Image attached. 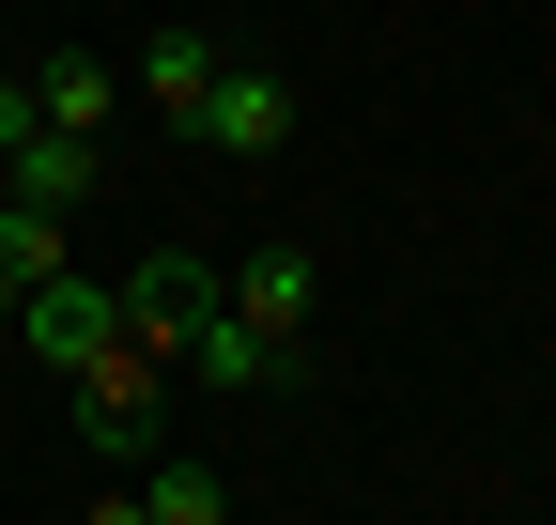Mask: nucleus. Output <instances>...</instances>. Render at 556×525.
<instances>
[{"mask_svg": "<svg viewBox=\"0 0 556 525\" xmlns=\"http://www.w3.org/2000/svg\"><path fill=\"white\" fill-rule=\"evenodd\" d=\"M78 448H93V464L124 479V464H155V448H170V356H93L78 371Z\"/></svg>", "mask_w": 556, "mask_h": 525, "instance_id": "f257e3e1", "label": "nucleus"}, {"mask_svg": "<svg viewBox=\"0 0 556 525\" xmlns=\"http://www.w3.org/2000/svg\"><path fill=\"white\" fill-rule=\"evenodd\" d=\"M16 356H47L62 386H78L93 356H124V279H78V262H47V279L16 294Z\"/></svg>", "mask_w": 556, "mask_h": 525, "instance_id": "f03ea898", "label": "nucleus"}, {"mask_svg": "<svg viewBox=\"0 0 556 525\" xmlns=\"http://www.w3.org/2000/svg\"><path fill=\"white\" fill-rule=\"evenodd\" d=\"M186 140L232 155V170H263L278 140H294V78H278V62H217V93L186 108Z\"/></svg>", "mask_w": 556, "mask_h": 525, "instance_id": "7ed1b4c3", "label": "nucleus"}, {"mask_svg": "<svg viewBox=\"0 0 556 525\" xmlns=\"http://www.w3.org/2000/svg\"><path fill=\"white\" fill-rule=\"evenodd\" d=\"M170 371H201V386H232V402H263V386H294V371H309V341H278V324H248V309L217 294V309L186 324V356H170Z\"/></svg>", "mask_w": 556, "mask_h": 525, "instance_id": "20e7f679", "label": "nucleus"}, {"mask_svg": "<svg viewBox=\"0 0 556 525\" xmlns=\"http://www.w3.org/2000/svg\"><path fill=\"white\" fill-rule=\"evenodd\" d=\"M217 309V262L201 247H155V262H124V341L139 356H186V324Z\"/></svg>", "mask_w": 556, "mask_h": 525, "instance_id": "39448f33", "label": "nucleus"}, {"mask_svg": "<svg viewBox=\"0 0 556 525\" xmlns=\"http://www.w3.org/2000/svg\"><path fill=\"white\" fill-rule=\"evenodd\" d=\"M0 185H16V202H47V217H78L93 185H109V140H78V124H31V140L0 155Z\"/></svg>", "mask_w": 556, "mask_h": 525, "instance_id": "423d86ee", "label": "nucleus"}, {"mask_svg": "<svg viewBox=\"0 0 556 525\" xmlns=\"http://www.w3.org/2000/svg\"><path fill=\"white\" fill-rule=\"evenodd\" d=\"M109 510H124V525H232V479H217V464H186V448H155V464H124Z\"/></svg>", "mask_w": 556, "mask_h": 525, "instance_id": "0eeeda50", "label": "nucleus"}, {"mask_svg": "<svg viewBox=\"0 0 556 525\" xmlns=\"http://www.w3.org/2000/svg\"><path fill=\"white\" fill-rule=\"evenodd\" d=\"M217 62H232V47L201 31V16H155V31H139V108H170V124H186L201 93H217Z\"/></svg>", "mask_w": 556, "mask_h": 525, "instance_id": "6e6552de", "label": "nucleus"}, {"mask_svg": "<svg viewBox=\"0 0 556 525\" xmlns=\"http://www.w3.org/2000/svg\"><path fill=\"white\" fill-rule=\"evenodd\" d=\"M217 294H232L248 324H278V341H309V309H325V262H309V247H248Z\"/></svg>", "mask_w": 556, "mask_h": 525, "instance_id": "1a4fd4ad", "label": "nucleus"}, {"mask_svg": "<svg viewBox=\"0 0 556 525\" xmlns=\"http://www.w3.org/2000/svg\"><path fill=\"white\" fill-rule=\"evenodd\" d=\"M31 108H47V124H78V140H109V108H124V78H109L93 47H47V62H31Z\"/></svg>", "mask_w": 556, "mask_h": 525, "instance_id": "9d476101", "label": "nucleus"}, {"mask_svg": "<svg viewBox=\"0 0 556 525\" xmlns=\"http://www.w3.org/2000/svg\"><path fill=\"white\" fill-rule=\"evenodd\" d=\"M31 124H47V108H31V78H16V62H0V155L31 140Z\"/></svg>", "mask_w": 556, "mask_h": 525, "instance_id": "9b49d317", "label": "nucleus"}, {"mask_svg": "<svg viewBox=\"0 0 556 525\" xmlns=\"http://www.w3.org/2000/svg\"><path fill=\"white\" fill-rule=\"evenodd\" d=\"M16 294H31V279H0V341H16Z\"/></svg>", "mask_w": 556, "mask_h": 525, "instance_id": "f8f14e48", "label": "nucleus"}]
</instances>
